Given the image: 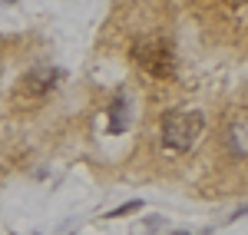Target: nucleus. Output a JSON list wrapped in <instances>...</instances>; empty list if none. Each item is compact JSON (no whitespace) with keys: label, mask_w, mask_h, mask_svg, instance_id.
<instances>
[{"label":"nucleus","mask_w":248,"mask_h":235,"mask_svg":"<svg viewBox=\"0 0 248 235\" xmlns=\"http://www.w3.org/2000/svg\"><path fill=\"white\" fill-rule=\"evenodd\" d=\"M205 129V119L199 110H172L162 116V146L169 153H189Z\"/></svg>","instance_id":"1"},{"label":"nucleus","mask_w":248,"mask_h":235,"mask_svg":"<svg viewBox=\"0 0 248 235\" xmlns=\"http://www.w3.org/2000/svg\"><path fill=\"white\" fill-rule=\"evenodd\" d=\"M133 60L139 63V70H146L155 79L175 77V57L166 40H139L133 47Z\"/></svg>","instance_id":"2"},{"label":"nucleus","mask_w":248,"mask_h":235,"mask_svg":"<svg viewBox=\"0 0 248 235\" xmlns=\"http://www.w3.org/2000/svg\"><path fill=\"white\" fill-rule=\"evenodd\" d=\"M60 79H63V70H33V73L23 77V83H20V90H17V99L23 93H30L33 99H43Z\"/></svg>","instance_id":"3"},{"label":"nucleus","mask_w":248,"mask_h":235,"mask_svg":"<svg viewBox=\"0 0 248 235\" xmlns=\"http://www.w3.org/2000/svg\"><path fill=\"white\" fill-rule=\"evenodd\" d=\"M126 126H129V103L116 96L109 106V133H126Z\"/></svg>","instance_id":"4"},{"label":"nucleus","mask_w":248,"mask_h":235,"mask_svg":"<svg viewBox=\"0 0 248 235\" xmlns=\"http://www.w3.org/2000/svg\"><path fill=\"white\" fill-rule=\"evenodd\" d=\"M136 209H142V202H126V205H119V209H113V212H106V219H123V216H129V212H136Z\"/></svg>","instance_id":"5"},{"label":"nucleus","mask_w":248,"mask_h":235,"mask_svg":"<svg viewBox=\"0 0 248 235\" xmlns=\"http://www.w3.org/2000/svg\"><path fill=\"white\" fill-rule=\"evenodd\" d=\"M172 235H189V232H186V229H179V232H172Z\"/></svg>","instance_id":"6"},{"label":"nucleus","mask_w":248,"mask_h":235,"mask_svg":"<svg viewBox=\"0 0 248 235\" xmlns=\"http://www.w3.org/2000/svg\"><path fill=\"white\" fill-rule=\"evenodd\" d=\"M3 3H17V0H3Z\"/></svg>","instance_id":"7"}]
</instances>
